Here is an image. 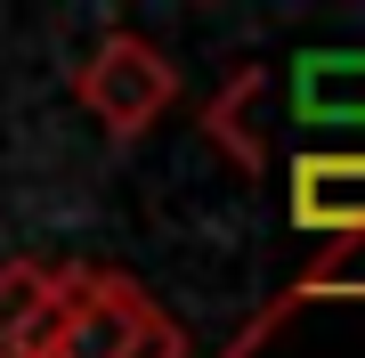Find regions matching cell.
<instances>
[{
    "label": "cell",
    "instance_id": "1",
    "mask_svg": "<svg viewBox=\"0 0 365 358\" xmlns=\"http://www.w3.org/2000/svg\"><path fill=\"white\" fill-rule=\"evenodd\" d=\"M211 358H365V244H333L325 261H309Z\"/></svg>",
    "mask_w": 365,
    "mask_h": 358
},
{
    "label": "cell",
    "instance_id": "2",
    "mask_svg": "<svg viewBox=\"0 0 365 358\" xmlns=\"http://www.w3.org/2000/svg\"><path fill=\"white\" fill-rule=\"evenodd\" d=\"M49 358H179V326L122 269H66Z\"/></svg>",
    "mask_w": 365,
    "mask_h": 358
},
{
    "label": "cell",
    "instance_id": "3",
    "mask_svg": "<svg viewBox=\"0 0 365 358\" xmlns=\"http://www.w3.org/2000/svg\"><path fill=\"white\" fill-rule=\"evenodd\" d=\"M73 98L114 139H146L170 114V98H179V66H170L155 41H138V33H106L90 49V66L73 74Z\"/></svg>",
    "mask_w": 365,
    "mask_h": 358
},
{
    "label": "cell",
    "instance_id": "4",
    "mask_svg": "<svg viewBox=\"0 0 365 358\" xmlns=\"http://www.w3.org/2000/svg\"><path fill=\"white\" fill-rule=\"evenodd\" d=\"M284 187H292L284 212L300 237L365 244V146H300Z\"/></svg>",
    "mask_w": 365,
    "mask_h": 358
},
{
    "label": "cell",
    "instance_id": "5",
    "mask_svg": "<svg viewBox=\"0 0 365 358\" xmlns=\"http://www.w3.org/2000/svg\"><path fill=\"white\" fill-rule=\"evenodd\" d=\"M260 90L309 131H365V49H309L284 74L260 66Z\"/></svg>",
    "mask_w": 365,
    "mask_h": 358
},
{
    "label": "cell",
    "instance_id": "6",
    "mask_svg": "<svg viewBox=\"0 0 365 358\" xmlns=\"http://www.w3.org/2000/svg\"><path fill=\"white\" fill-rule=\"evenodd\" d=\"M66 269L49 261H0V358H49Z\"/></svg>",
    "mask_w": 365,
    "mask_h": 358
}]
</instances>
